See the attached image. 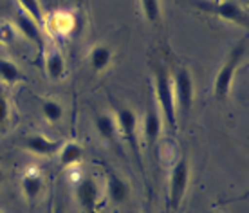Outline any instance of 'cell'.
Instances as JSON below:
<instances>
[{
	"label": "cell",
	"instance_id": "1",
	"mask_svg": "<svg viewBox=\"0 0 249 213\" xmlns=\"http://www.w3.org/2000/svg\"><path fill=\"white\" fill-rule=\"evenodd\" d=\"M248 56V38L240 40L233 49L230 51V54L226 58V62L222 63V67L218 69L215 80H213V96L217 100H226L231 92V85L235 82L237 71L240 69V65L246 62Z\"/></svg>",
	"mask_w": 249,
	"mask_h": 213
},
{
	"label": "cell",
	"instance_id": "2",
	"mask_svg": "<svg viewBox=\"0 0 249 213\" xmlns=\"http://www.w3.org/2000/svg\"><path fill=\"white\" fill-rule=\"evenodd\" d=\"M156 96L161 106V118L168 125L172 132H177V108H175V98H174V83L172 76L164 69L156 71Z\"/></svg>",
	"mask_w": 249,
	"mask_h": 213
},
{
	"label": "cell",
	"instance_id": "3",
	"mask_svg": "<svg viewBox=\"0 0 249 213\" xmlns=\"http://www.w3.org/2000/svg\"><path fill=\"white\" fill-rule=\"evenodd\" d=\"M193 7H197L200 11H206L210 15H215V17H220L222 20H228V22H233L237 25H242V27H248L249 18L248 13L238 2H233V0H188Z\"/></svg>",
	"mask_w": 249,
	"mask_h": 213
},
{
	"label": "cell",
	"instance_id": "4",
	"mask_svg": "<svg viewBox=\"0 0 249 213\" xmlns=\"http://www.w3.org/2000/svg\"><path fill=\"white\" fill-rule=\"evenodd\" d=\"M188 184H190V161L186 157H181L172 166L168 181V208L175 212L181 206L182 199L186 195Z\"/></svg>",
	"mask_w": 249,
	"mask_h": 213
},
{
	"label": "cell",
	"instance_id": "5",
	"mask_svg": "<svg viewBox=\"0 0 249 213\" xmlns=\"http://www.w3.org/2000/svg\"><path fill=\"white\" fill-rule=\"evenodd\" d=\"M116 123H118V130L130 146L132 156L136 159L139 170L143 172V161H141V154H139V143H137V116L132 108H119L116 114Z\"/></svg>",
	"mask_w": 249,
	"mask_h": 213
},
{
	"label": "cell",
	"instance_id": "6",
	"mask_svg": "<svg viewBox=\"0 0 249 213\" xmlns=\"http://www.w3.org/2000/svg\"><path fill=\"white\" fill-rule=\"evenodd\" d=\"M172 83H174L175 108H179V112L188 116L193 105V80L190 71L179 69L172 78Z\"/></svg>",
	"mask_w": 249,
	"mask_h": 213
},
{
	"label": "cell",
	"instance_id": "7",
	"mask_svg": "<svg viewBox=\"0 0 249 213\" xmlns=\"http://www.w3.org/2000/svg\"><path fill=\"white\" fill-rule=\"evenodd\" d=\"M76 199L85 213H98L100 190L92 177H81L76 182Z\"/></svg>",
	"mask_w": 249,
	"mask_h": 213
},
{
	"label": "cell",
	"instance_id": "8",
	"mask_svg": "<svg viewBox=\"0 0 249 213\" xmlns=\"http://www.w3.org/2000/svg\"><path fill=\"white\" fill-rule=\"evenodd\" d=\"M17 29H18L22 35H24L29 42H31L38 51V56L42 58L45 53V40H44V27H40V25L31 18V17H27L25 13L20 11L17 15Z\"/></svg>",
	"mask_w": 249,
	"mask_h": 213
},
{
	"label": "cell",
	"instance_id": "9",
	"mask_svg": "<svg viewBox=\"0 0 249 213\" xmlns=\"http://www.w3.org/2000/svg\"><path fill=\"white\" fill-rule=\"evenodd\" d=\"M22 194L27 201H36L44 190V176L36 168H27L20 181Z\"/></svg>",
	"mask_w": 249,
	"mask_h": 213
},
{
	"label": "cell",
	"instance_id": "10",
	"mask_svg": "<svg viewBox=\"0 0 249 213\" xmlns=\"http://www.w3.org/2000/svg\"><path fill=\"white\" fill-rule=\"evenodd\" d=\"M107 194L114 204H123L130 197V184L118 174L107 170Z\"/></svg>",
	"mask_w": 249,
	"mask_h": 213
},
{
	"label": "cell",
	"instance_id": "11",
	"mask_svg": "<svg viewBox=\"0 0 249 213\" xmlns=\"http://www.w3.org/2000/svg\"><path fill=\"white\" fill-rule=\"evenodd\" d=\"M161 130H162L161 114L157 112L154 106H150L148 112L144 114V119H143V136H144V141H146V144H148L150 148L159 141Z\"/></svg>",
	"mask_w": 249,
	"mask_h": 213
},
{
	"label": "cell",
	"instance_id": "12",
	"mask_svg": "<svg viewBox=\"0 0 249 213\" xmlns=\"http://www.w3.org/2000/svg\"><path fill=\"white\" fill-rule=\"evenodd\" d=\"M22 143L27 150H31L33 154H38V156H53L60 150V144L56 141L45 138L42 134H31V136L24 138Z\"/></svg>",
	"mask_w": 249,
	"mask_h": 213
},
{
	"label": "cell",
	"instance_id": "13",
	"mask_svg": "<svg viewBox=\"0 0 249 213\" xmlns=\"http://www.w3.org/2000/svg\"><path fill=\"white\" fill-rule=\"evenodd\" d=\"M83 157H85L83 146L74 143V141H69L58 150V161H60L62 168H72V166L83 161Z\"/></svg>",
	"mask_w": 249,
	"mask_h": 213
},
{
	"label": "cell",
	"instance_id": "14",
	"mask_svg": "<svg viewBox=\"0 0 249 213\" xmlns=\"http://www.w3.org/2000/svg\"><path fill=\"white\" fill-rule=\"evenodd\" d=\"M112 56H114V53L108 45H105V44L94 45L92 49H90V53H89V63H90V69H92L94 72H103V71L110 65Z\"/></svg>",
	"mask_w": 249,
	"mask_h": 213
},
{
	"label": "cell",
	"instance_id": "15",
	"mask_svg": "<svg viewBox=\"0 0 249 213\" xmlns=\"http://www.w3.org/2000/svg\"><path fill=\"white\" fill-rule=\"evenodd\" d=\"M96 132L108 143H116L118 139V123L110 114H100L96 118Z\"/></svg>",
	"mask_w": 249,
	"mask_h": 213
},
{
	"label": "cell",
	"instance_id": "16",
	"mask_svg": "<svg viewBox=\"0 0 249 213\" xmlns=\"http://www.w3.org/2000/svg\"><path fill=\"white\" fill-rule=\"evenodd\" d=\"M44 65L51 80H62L65 76V60H63L62 53H58V51H51L45 56Z\"/></svg>",
	"mask_w": 249,
	"mask_h": 213
},
{
	"label": "cell",
	"instance_id": "17",
	"mask_svg": "<svg viewBox=\"0 0 249 213\" xmlns=\"http://www.w3.org/2000/svg\"><path fill=\"white\" fill-rule=\"evenodd\" d=\"M22 71L18 69L17 63L9 62V60H2L0 58V80L7 85H17L22 80Z\"/></svg>",
	"mask_w": 249,
	"mask_h": 213
},
{
	"label": "cell",
	"instance_id": "18",
	"mask_svg": "<svg viewBox=\"0 0 249 213\" xmlns=\"http://www.w3.org/2000/svg\"><path fill=\"white\" fill-rule=\"evenodd\" d=\"M17 2L20 4L22 13H25L27 17H31L40 27H44L45 17H44V11H42V6H40L38 0H17Z\"/></svg>",
	"mask_w": 249,
	"mask_h": 213
},
{
	"label": "cell",
	"instance_id": "19",
	"mask_svg": "<svg viewBox=\"0 0 249 213\" xmlns=\"http://www.w3.org/2000/svg\"><path fill=\"white\" fill-rule=\"evenodd\" d=\"M42 114L49 123H58L63 118V106L56 100H44L42 101Z\"/></svg>",
	"mask_w": 249,
	"mask_h": 213
},
{
	"label": "cell",
	"instance_id": "20",
	"mask_svg": "<svg viewBox=\"0 0 249 213\" xmlns=\"http://www.w3.org/2000/svg\"><path fill=\"white\" fill-rule=\"evenodd\" d=\"M139 6L143 11L144 18L150 24H157L161 18V2L159 0H139Z\"/></svg>",
	"mask_w": 249,
	"mask_h": 213
},
{
	"label": "cell",
	"instance_id": "21",
	"mask_svg": "<svg viewBox=\"0 0 249 213\" xmlns=\"http://www.w3.org/2000/svg\"><path fill=\"white\" fill-rule=\"evenodd\" d=\"M7 118H9V103H7L6 96L0 94V126L6 125Z\"/></svg>",
	"mask_w": 249,
	"mask_h": 213
},
{
	"label": "cell",
	"instance_id": "22",
	"mask_svg": "<svg viewBox=\"0 0 249 213\" xmlns=\"http://www.w3.org/2000/svg\"><path fill=\"white\" fill-rule=\"evenodd\" d=\"M13 27L9 24L0 25V42L2 44H11L13 42Z\"/></svg>",
	"mask_w": 249,
	"mask_h": 213
},
{
	"label": "cell",
	"instance_id": "23",
	"mask_svg": "<svg viewBox=\"0 0 249 213\" xmlns=\"http://www.w3.org/2000/svg\"><path fill=\"white\" fill-rule=\"evenodd\" d=\"M2 179H4V172L0 170V182H2Z\"/></svg>",
	"mask_w": 249,
	"mask_h": 213
},
{
	"label": "cell",
	"instance_id": "24",
	"mask_svg": "<svg viewBox=\"0 0 249 213\" xmlns=\"http://www.w3.org/2000/svg\"><path fill=\"white\" fill-rule=\"evenodd\" d=\"M56 213H62V212H60V210H58V212H56Z\"/></svg>",
	"mask_w": 249,
	"mask_h": 213
},
{
	"label": "cell",
	"instance_id": "25",
	"mask_svg": "<svg viewBox=\"0 0 249 213\" xmlns=\"http://www.w3.org/2000/svg\"><path fill=\"white\" fill-rule=\"evenodd\" d=\"M208 213H215V212H208Z\"/></svg>",
	"mask_w": 249,
	"mask_h": 213
},
{
	"label": "cell",
	"instance_id": "26",
	"mask_svg": "<svg viewBox=\"0 0 249 213\" xmlns=\"http://www.w3.org/2000/svg\"><path fill=\"white\" fill-rule=\"evenodd\" d=\"M49 213H53V212H49Z\"/></svg>",
	"mask_w": 249,
	"mask_h": 213
},
{
	"label": "cell",
	"instance_id": "27",
	"mask_svg": "<svg viewBox=\"0 0 249 213\" xmlns=\"http://www.w3.org/2000/svg\"><path fill=\"white\" fill-rule=\"evenodd\" d=\"M0 213H2V212H0Z\"/></svg>",
	"mask_w": 249,
	"mask_h": 213
}]
</instances>
